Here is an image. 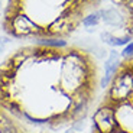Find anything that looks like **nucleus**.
Masks as SVG:
<instances>
[{"mask_svg": "<svg viewBox=\"0 0 133 133\" xmlns=\"http://www.w3.org/2000/svg\"><path fill=\"white\" fill-rule=\"evenodd\" d=\"M101 22H104L109 26H122L124 23V17L116 7H107V9L98 10Z\"/></svg>", "mask_w": 133, "mask_h": 133, "instance_id": "nucleus-7", "label": "nucleus"}, {"mask_svg": "<svg viewBox=\"0 0 133 133\" xmlns=\"http://www.w3.org/2000/svg\"><path fill=\"white\" fill-rule=\"evenodd\" d=\"M123 65V59L120 57V52H117L116 49H111L109 52V57L104 61V71L103 77L100 78V87L103 90H107L109 85L111 84L113 78L116 77V74L119 72V70Z\"/></svg>", "mask_w": 133, "mask_h": 133, "instance_id": "nucleus-5", "label": "nucleus"}, {"mask_svg": "<svg viewBox=\"0 0 133 133\" xmlns=\"http://www.w3.org/2000/svg\"><path fill=\"white\" fill-rule=\"evenodd\" d=\"M3 45H4V43H3V42H2V41H0V51L3 49Z\"/></svg>", "mask_w": 133, "mask_h": 133, "instance_id": "nucleus-17", "label": "nucleus"}, {"mask_svg": "<svg viewBox=\"0 0 133 133\" xmlns=\"http://www.w3.org/2000/svg\"><path fill=\"white\" fill-rule=\"evenodd\" d=\"M93 74L91 59L84 51L65 48L61 52L57 85L64 94L71 97L84 88H91Z\"/></svg>", "mask_w": 133, "mask_h": 133, "instance_id": "nucleus-1", "label": "nucleus"}, {"mask_svg": "<svg viewBox=\"0 0 133 133\" xmlns=\"http://www.w3.org/2000/svg\"><path fill=\"white\" fill-rule=\"evenodd\" d=\"M120 57H122V59L127 61V62L133 59V41H130L126 46H123V49L120 52Z\"/></svg>", "mask_w": 133, "mask_h": 133, "instance_id": "nucleus-12", "label": "nucleus"}, {"mask_svg": "<svg viewBox=\"0 0 133 133\" xmlns=\"http://www.w3.org/2000/svg\"><path fill=\"white\" fill-rule=\"evenodd\" d=\"M111 133H127L126 130H123V129H116L114 132H111Z\"/></svg>", "mask_w": 133, "mask_h": 133, "instance_id": "nucleus-13", "label": "nucleus"}, {"mask_svg": "<svg viewBox=\"0 0 133 133\" xmlns=\"http://www.w3.org/2000/svg\"><path fill=\"white\" fill-rule=\"evenodd\" d=\"M100 38H101V41H103L106 45H109V46H111V48L126 46L127 43L132 41V36H130L129 33H126L123 36H117V35H114V33H111V32H103L100 35Z\"/></svg>", "mask_w": 133, "mask_h": 133, "instance_id": "nucleus-8", "label": "nucleus"}, {"mask_svg": "<svg viewBox=\"0 0 133 133\" xmlns=\"http://www.w3.org/2000/svg\"><path fill=\"white\" fill-rule=\"evenodd\" d=\"M127 65H129V68L133 71V59H132V61H129V64H127Z\"/></svg>", "mask_w": 133, "mask_h": 133, "instance_id": "nucleus-15", "label": "nucleus"}, {"mask_svg": "<svg viewBox=\"0 0 133 133\" xmlns=\"http://www.w3.org/2000/svg\"><path fill=\"white\" fill-rule=\"evenodd\" d=\"M0 133H20L16 122L2 111H0Z\"/></svg>", "mask_w": 133, "mask_h": 133, "instance_id": "nucleus-10", "label": "nucleus"}, {"mask_svg": "<svg viewBox=\"0 0 133 133\" xmlns=\"http://www.w3.org/2000/svg\"><path fill=\"white\" fill-rule=\"evenodd\" d=\"M91 120H93L91 127L97 133H111L116 129H119L114 106L111 103H109V101L94 110Z\"/></svg>", "mask_w": 133, "mask_h": 133, "instance_id": "nucleus-3", "label": "nucleus"}, {"mask_svg": "<svg viewBox=\"0 0 133 133\" xmlns=\"http://www.w3.org/2000/svg\"><path fill=\"white\" fill-rule=\"evenodd\" d=\"M129 35L133 38V26H132V28H129Z\"/></svg>", "mask_w": 133, "mask_h": 133, "instance_id": "nucleus-16", "label": "nucleus"}, {"mask_svg": "<svg viewBox=\"0 0 133 133\" xmlns=\"http://www.w3.org/2000/svg\"><path fill=\"white\" fill-rule=\"evenodd\" d=\"M64 133H77V132H75V130L72 129V127H70V129H66V130H65V132H64Z\"/></svg>", "mask_w": 133, "mask_h": 133, "instance_id": "nucleus-14", "label": "nucleus"}, {"mask_svg": "<svg viewBox=\"0 0 133 133\" xmlns=\"http://www.w3.org/2000/svg\"><path fill=\"white\" fill-rule=\"evenodd\" d=\"M36 45L42 48H48V49H57V51L68 48V42L64 38H52V36L39 38V39H36Z\"/></svg>", "mask_w": 133, "mask_h": 133, "instance_id": "nucleus-9", "label": "nucleus"}, {"mask_svg": "<svg viewBox=\"0 0 133 133\" xmlns=\"http://www.w3.org/2000/svg\"><path fill=\"white\" fill-rule=\"evenodd\" d=\"M91 101V88H84L78 93L72 94L70 97V104L66 109V113L71 117V120L85 119V114L88 111Z\"/></svg>", "mask_w": 133, "mask_h": 133, "instance_id": "nucleus-4", "label": "nucleus"}, {"mask_svg": "<svg viewBox=\"0 0 133 133\" xmlns=\"http://www.w3.org/2000/svg\"><path fill=\"white\" fill-rule=\"evenodd\" d=\"M100 22H101V17H100L98 10H97V12H93V13L85 15V16L81 19V25H83L88 32L91 30V28H96Z\"/></svg>", "mask_w": 133, "mask_h": 133, "instance_id": "nucleus-11", "label": "nucleus"}, {"mask_svg": "<svg viewBox=\"0 0 133 133\" xmlns=\"http://www.w3.org/2000/svg\"><path fill=\"white\" fill-rule=\"evenodd\" d=\"M133 100V71L123 64L107 88V101L113 106Z\"/></svg>", "mask_w": 133, "mask_h": 133, "instance_id": "nucleus-2", "label": "nucleus"}, {"mask_svg": "<svg viewBox=\"0 0 133 133\" xmlns=\"http://www.w3.org/2000/svg\"><path fill=\"white\" fill-rule=\"evenodd\" d=\"M114 111H116L119 129L126 130L127 133H133V100L116 104Z\"/></svg>", "mask_w": 133, "mask_h": 133, "instance_id": "nucleus-6", "label": "nucleus"}]
</instances>
